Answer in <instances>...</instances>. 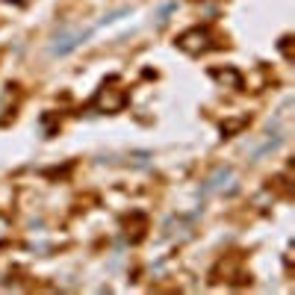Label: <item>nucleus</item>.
Masks as SVG:
<instances>
[{
  "instance_id": "1",
  "label": "nucleus",
  "mask_w": 295,
  "mask_h": 295,
  "mask_svg": "<svg viewBox=\"0 0 295 295\" xmlns=\"http://www.w3.org/2000/svg\"><path fill=\"white\" fill-rule=\"evenodd\" d=\"M186 50H198L207 45V33H189V36H183V42H180Z\"/></svg>"
}]
</instances>
